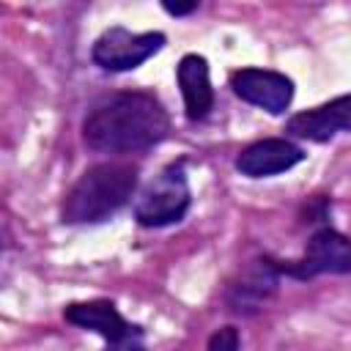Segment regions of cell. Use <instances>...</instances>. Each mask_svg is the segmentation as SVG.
Here are the masks:
<instances>
[{
    "label": "cell",
    "instance_id": "obj_13",
    "mask_svg": "<svg viewBox=\"0 0 351 351\" xmlns=\"http://www.w3.org/2000/svg\"><path fill=\"white\" fill-rule=\"evenodd\" d=\"M107 351H145V343H143V329L137 326V329H134V332H129L126 337L107 343Z\"/></svg>",
    "mask_w": 351,
    "mask_h": 351
},
{
    "label": "cell",
    "instance_id": "obj_7",
    "mask_svg": "<svg viewBox=\"0 0 351 351\" xmlns=\"http://www.w3.org/2000/svg\"><path fill=\"white\" fill-rule=\"evenodd\" d=\"M302 159H304V151L296 143H291L285 137H266V140L247 145L236 156V170L250 178H266V176L291 170Z\"/></svg>",
    "mask_w": 351,
    "mask_h": 351
},
{
    "label": "cell",
    "instance_id": "obj_11",
    "mask_svg": "<svg viewBox=\"0 0 351 351\" xmlns=\"http://www.w3.org/2000/svg\"><path fill=\"white\" fill-rule=\"evenodd\" d=\"M277 266L271 258H263V261H255V266L247 269V274L241 277L239 285L230 288L228 293V302L236 313H252L258 310L261 302H266V296L277 288Z\"/></svg>",
    "mask_w": 351,
    "mask_h": 351
},
{
    "label": "cell",
    "instance_id": "obj_2",
    "mask_svg": "<svg viewBox=\"0 0 351 351\" xmlns=\"http://www.w3.org/2000/svg\"><path fill=\"white\" fill-rule=\"evenodd\" d=\"M137 186V167L123 162H101L88 167L63 200V222L85 225L101 222L132 197Z\"/></svg>",
    "mask_w": 351,
    "mask_h": 351
},
{
    "label": "cell",
    "instance_id": "obj_5",
    "mask_svg": "<svg viewBox=\"0 0 351 351\" xmlns=\"http://www.w3.org/2000/svg\"><path fill=\"white\" fill-rule=\"evenodd\" d=\"M162 47H165V33H159V30L132 33V30L115 25L96 38L90 58L96 66H101L107 71H132V69L143 66L148 58H154Z\"/></svg>",
    "mask_w": 351,
    "mask_h": 351
},
{
    "label": "cell",
    "instance_id": "obj_9",
    "mask_svg": "<svg viewBox=\"0 0 351 351\" xmlns=\"http://www.w3.org/2000/svg\"><path fill=\"white\" fill-rule=\"evenodd\" d=\"M63 318L80 329H90L96 335H101L107 343L112 340H121L126 337L129 332H134L137 326L129 324L118 307L107 299H93V302H71L66 310H63Z\"/></svg>",
    "mask_w": 351,
    "mask_h": 351
},
{
    "label": "cell",
    "instance_id": "obj_14",
    "mask_svg": "<svg viewBox=\"0 0 351 351\" xmlns=\"http://www.w3.org/2000/svg\"><path fill=\"white\" fill-rule=\"evenodd\" d=\"M162 8L173 16H184V14H192L197 11V3H162Z\"/></svg>",
    "mask_w": 351,
    "mask_h": 351
},
{
    "label": "cell",
    "instance_id": "obj_10",
    "mask_svg": "<svg viewBox=\"0 0 351 351\" xmlns=\"http://www.w3.org/2000/svg\"><path fill=\"white\" fill-rule=\"evenodd\" d=\"M178 77V88L184 96V107H186V118L189 121H200L208 115V110L214 107V88L208 80V63L203 55H184L178 60L176 69Z\"/></svg>",
    "mask_w": 351,
    "mask_h": 351
},
{
    "label": "cell",
    "instance_id": "obj_8",
    "mask_svg": "<svg viewBox=\"0 0 351 351\" xmlns=\"http://www.w3.org/2000/svg\"><path fill=\"white\" fill-rule=\"evenodd\" d=\"M288 132L313 143H326L337 132H351V96H337L321 107L296 112L288 121Z\"/></svg>",
    "mask_w": 351,
    "mask_h": 351
},
{
    "label": "cell",
    "instance_id": "obj_12",
    "mask_svg": "<svg viewBox=\"0 0 351 351\" xmlns=\"http://www.w3.org/2000/svg\"><path fill=\"white\" fill-rule=\"evenodd\" d=\"M239 346H241L239 329H236V326H219V329L208 337L206 351H239Z\"/></svg>",
    "mask_w": 351,
    "mask_h": 351
},
{
    "label": "cell",
    "instance_id": "obj_1",
    "mask_svg": "<svg viewBox=\"0 0 351 351\" xmlns=\"http://www.w3.org/2000/svg\"><path fill=\"white\" fill-rule=\"evenodd\" d=\"M170 132V118L156 96L123 90L96 101L85 121L82 137L88 148L107 154H129L159 145Z\"/></svg>",
    "mask_w": 351,
    "mask_h": 351
},
{
    "label": "cell",
    "instance_id": "obj_3",
    "mask_svg": "<svg viewBox=\"0 0 351 351\" xmlns=\"http://www.w3.org/2000/svg\"><path fill=\"white\" fill-rule=\"evenodd\" d=\"M192 195H189V181L184 170V159L170 162L137 197L134 203V219L143 228H165L189 211Z\"/></svg>",
    "mask_w": 351,
    "mask_h": 351
},
{
    "label": "cell",
    "instance_id": "obj_4",
    "mask_svg": "<svg viewBox=\"0 0 351 351\" xmlns=\"http://www.w3.org/2000/svg\"><path fill=\"white\" fill-rule=\"evenodd\" d=\"M280 274H288L293 280H313L318 274H348L351 271V239L343 236L335 228H321L310 236L307 250L299 261L277 263Z\"/></svg>",
    "mask_w": 351,
    "mask_h": 351
},
{
    "label": "cell",
    "instance_id": "obj_6",
    "mask_svg": "<svg viewBox=\"0 0 351 351\" xmlns=\"http://www.w3.org/2000/svg\"><path fill=\"white\" fill-rule=\"evenodd\" d=\"M230 88L241 101L255 104L271 115L285 112L293 99V80L271 69H239L230 74Z\"/></svg>",
    "mask_w": 351,
    "mask_h": 351
}]
</instances>
